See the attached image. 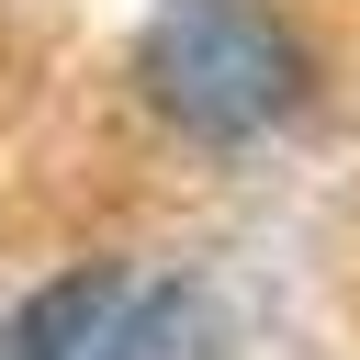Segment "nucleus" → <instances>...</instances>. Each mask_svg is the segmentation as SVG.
<instances>
[{
  "label": "nucleus",
  "instance_id": "f257e3e1",
  "mask_svg": "<svg viewBox=\"0 0 360 360\" xmlns=\"http://www.w3.org/2000/svg\"><path fill=\"white\" fill-rule=\"evenodd\" d=\"M135 79L146 101L202 135V146H248L292 112L304 68H292V34L259 11V0H158L146 45H135Z\"/></svg>",
  "mask_w": 360,
  "mask_h": 360
},
{
  "label": "nucleus",
  "instance_id": "f03ea898",
  "mask_svg": "<svg viewBox=\"0 0 360 360\" xmlns=\"http://www.w3.org/2000/svg\"><path fill=\"white\" fill-rule=\"evenodd\" d=\"M112 315H124V281L112 270H56L45 292L0 304V360H79V349H101Z\"/></svg>",
  "mask_w": 360,
  "mask_h": 360
}]
</instances>
